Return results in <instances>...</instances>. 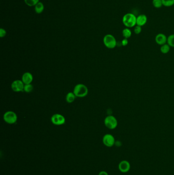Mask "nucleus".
<instances>
[{"mask_svg":"<svg viewBox=\"0 0 174 175\" xmlns=\"http://www.w3.org/2000/svg\"><path fill=\"white\" fill-rule=\"evenodd\" d=\"M137 17L132 13H128L123 17L122 21L126 28H132L136 25Z\"/></svg>","mask_w":174,"mask_h":175,"instance_id":"f257e3e1","label":"nucleus"},{"mask_svg":"<svg viewBox=\"0 0 174 175\" xmlns=\"http://www.w3.org/2000/svg\"><path fill=\"white\" fill-rule=\"evenodd\" d=\"M73 92L76 97L83 98L87 95L89 90L85 85L82 84H79L75 86Z\"/></svg>","mask_w":174,"mask_h":175,"instance_id":"f03ea898","label":"nucleus"},{"mask_svg":"<svg viewBox=\"0 0 174 175\" xmlns=\"http://www.w3.org/2000/svg\"><path fill=\"white\" fill-rule=\"evenodd\" d=\"M104 124L106 128L110 130H114L117 128L118 122L114 116L108 115L104 119Z\"/></svg>","mask_w":174,"mask_h":175,"instance_id":"7ed1b4c3","label":"nucleus"},{"mask_svg":"<svg viewBox=\"0 0 174 175\" xmlns=\"http://www.w3.org/2000/svg\"><path fill=\"white\" fill-rule=\"evenodd\" d=\"M104 45L109 49H114L117 45V41L114 36L112 35H107L104 36L103 39Z\"/></svg>","mask_w":174,"mask_h":175,"instance_id":"20e7f679","label":"nucleus"},{"mask_svg":"<svg viewBox=\"0 0 174 175\" xmlns=\"http://www.w3.org/2000/svg\"><path fill=\"white\" fill-rule=\"evenodd\" d=\"M4 121L7 124L13 125L17 121V116L16 113L13 111H7L3 116Z\"/></svg>","mask_w":174,"mask_h":175,"instance_id":"39448f33","label":"nucleus"},{"mask_svg":"<svg viewBox=\"0 0 174 175\" xmlns=\"http://www.w3.org/2000/svg\"><path fill=\"white\" fill-rule=\"evenodd\" d=\"M51 122L54 125H63L65 124V118L63 116L60 114H55L52 116Z\"/></svg>","mask_w":174,"mask_h":175,"instance_id":"423d86ee","label":"nucleus"},{"mask_svg":"<svg viewBox=\"0 0 174 175\" xmlns=\"http://www.w3.org/2000/svg\"><path fill=\"white\" fill-rule=\"evenodd\" d=\"M103 142L107 147H112L114 145H115V138L112 135L107 134L103 136Z\"/></svg>","mask_w":174,"mask_h":175,"instance_id":"0eeeda50","label":"nucleus"},{"mask_svg":"<svg viewBox=\"0 0 174 175\" xmlns=\"http://www.w3.org/2000/svg\"><path fill=\"white\" fill-rule=\"evenodd\" d=\"M25 84L22 80H16L11 84V89L13 91L16 92H20L24 91Z\"/></svg>","mask_w":174,"mask_h":175,"instance_id":"6e6552de","label":"nucleus"},{"mask_svg":"<svg viewBox=\"0 0 174 175\" xmlns=\"http://www.w3.org/2000/svg\"><path fill=\"white\" fill-rule=\"evenodd\" d=\"M118 168L120 172L122 173H127L130 170L131 164L127 160H122L118 164Z\"/></svg>","mask_w":174,"mask_h":175,"instance_id":"1a4fd4ad","label":"nucleus"},{"mask_svg":"<svg viewBox=\"0 0 174 175\" xmlns=\"http://www.w3.org/2000/svg\"><path fill=\"white\" fill-rule=\"evenodd\" d=\"M167 40L168 38L163 33H159L155 37L156 43L159 45L162 46L166 44Z\"/></svg>","mask_w":174,"mask_h":175,"instance_id":"9d476101","label":"nucleus"},{"mask_svg":"<svg viewBox=\"0 0 174 175\" xmlns=\"http://www.w3.org/2000/svg\"><path fill=\"white\" fill-rule=\"evenodd\" d=\"M22 80L24 84H31L33 80V77L31 73L26 72L22 76Z\"/></svg>","mask_w":174,"mask_h":175,"instance_id":"9b49d317","label":"nucleus"},{"mask_svg":"<svg viewBox=\"0 0 174 175\" xmlns=\"http://www.w3.org/2000/svg\"><path fill=\"white\" fill-rule=\"evenodd\" d=\"M148 20V18L145 14H142L137 17L136 25L140 26H143L146 25Z\"/></svg>","mask_w":174,"mask_h":175,"instance_id":"f8f14e48","label":"nucleus"},{"mask_svg":"<svg viewBox=\"0 0 174 175\" xmlns=\"http://www.w3.org/2000/svg\"><path fill=\"white\" fill-rule=\"evenodd\" d=\"M44 10V5L42 2H38L35 6V11L36 13L40 14L43 12Z\"/></svg>","mask_w":174,"mask_h":175,"instance_id":"ddd939ff","label":"nucleus"},{"mask_svg":"<svg viewBox=\"0 0 174 175\" xmlns=\"http://www.w3.org/2000/svg\"><path fill=\"white\" fill-rule=\"evenodd\" d=\"M76 97V96H75L74 92H69L67 94L65 99H66V101H67V102L70 103L74 102Z\"/></svg>","mask_w":174,"mask_h":175,"instance_id":"4468645a","label":"nucleus"},{"mask_svg":"<svg viewBox=\"0 0 174 175\" xmlns=\"http://www.w3.org/2000/svg\"><path fill=\"white\" fill-rule=\"evenodd\" d=\"M122 35L125 39H129L130 38L132 35V32L130 29L128 28H125L122 31Z\"/></svg>","mask_w":174,"mask_h":175,"instance_id":"2eb2a0df","label":"nucleus"},{"mask_svg":"<svg viewBox=\"0 0 174 175\" xmlns=\"http://www.w3.org/2000/svg\"><path fill=\"white\" fill-rule=\"evenodd\" d=\"M170 47L168 44H164L160 47V51L163 54H166L169 51Z\"/></svg>","mask_w":174,"mask_h":175,"instance_id":"dca6fc26","label":"nucleus"},{"mask_svg":"<svg viewBox=\"0 0 174 175\" xmlns=\"http://www.w3.org/2000/svg\"><path fill=\"white\" fill-rule=\"evenodd\" d=\"M25 3L29 6H35L39 2V0H24Z\"/></svg>","mask_w":174,"mask_h":175,"instance_id":"f3484780","label":"nucleus"},{"mask_svg":"<svg viewBox=\"0 0 174 175\" xmlns=\"http://www.w3.org/2000/svg\"><path fill=\"white\" fill-rule=\"evenodd\" d=\"M167 44L171 47H174V34L171 35L168 37Z\"/></svg>","mask_w":174,"mask_h":175,"instance_id":"a211bd4d","label":"nucleus"},{"mask_svg":"<svg viewBox=\"0 0 174 175\" xmlns=\"http://www.w3.org/2000/svg\"><path fill=\"white\" fill-rule=\"evenodd\" d=\"M152 4L156 8H160L163 6L162 0H153Z\"/></svg>","mask_w":174,"mask_h":175,"instance_id":"6ab92c4d","label":"nucleus"},{"mask_svg":"<svg viewBox=\"0 0 174 175\" xmlns=\"http://www.w3.org/2000/svg\"><path fill=\"white\" fill-rule=\"evenodd\" d=\"M163 6L171 7L174 5V0H162Z\"/></svg>","mask_w":174,"mask_h":175,"instance_id":"aec40b11","label":"nucleus"},{"mask_svg":"<svg viewBox=\"0 0 174 175\" xmlns=\"http://www.w3.org/2000/svg\"><path fill=\"white\" fill-rule=\"evenodd\" d=\"M33 90V86L31 84H25L24 91L25 92L30 93Z\"/></svg>","mask_w":174,"mask_h":175,"instance_id":"412c9836","label":"nucleus"},{"mask_svg":"<svg viewBox=\"0 0 174 175\" xmlns=\"http://www.w3.org/2000/svg\"><path fill=\"white\" fill-rule=\"evenodd\" d=\"M142 31V27L138 26V25H136L134 27V32L136 35H139L141 33Z\"/></svg>","mask_w":174,"mask_h":175,"instance_id":"4be33fe9","label":"nucleus"},{"mask_svg":"<svg viewBox=\"0 0 174 175\" xmlns=\"http://www.w3.org/2000/svg\"><path fill=\"white\" fill-rule=\"evenodd\" d=\"M6 32L5 29H4L3 28L0 29V37L1 38H3L4 36H6Z\"/></svg>","mask_w":174,"mask_h":175,"instance_id":"5701e85b","label":"nucleus"},{"mask_svg":"<svg viewBox=\"0 0 174 175\" xmlns=\"http://www.w3.org/2000/svg\"><path fill=\"white\" fill-rule=\"evenodd\" d=\"M121 45L123 46H126L128 44V39H124L121 41Z\"/></svg>","mask_w":174,"mask_h":175,"instance_id":"b1692460","label":"nucleus"},{"mask_svg":"<svg viewBox=\"0 0 174 175\" xmlns=\"http://www.w3.org/2000/svg\"><path fill=\"white\" fill-rule=\"evenodd\" d=\"M99 175H109L108 173H107V172H105V171H101V172H100L99 173Z\"/></svg>","mask_w":174,"mask_h":175,"instance_id":"393cba45","label":"nucleus"},{"mask_svg":"<svg viewBox=\"0 0 174 175\" xmlns=\"http://www.w3.org/2000/svg\"><path fill=\"white\" fill-rule=\"evenodd\" d=\"M115 145H117V147H120L121 145V142H120V141H115Z\"/></svg>","mask_w":174,"mask_h":175,"instance_id":"a878e982","label":"nucleus"}]
</instances>
